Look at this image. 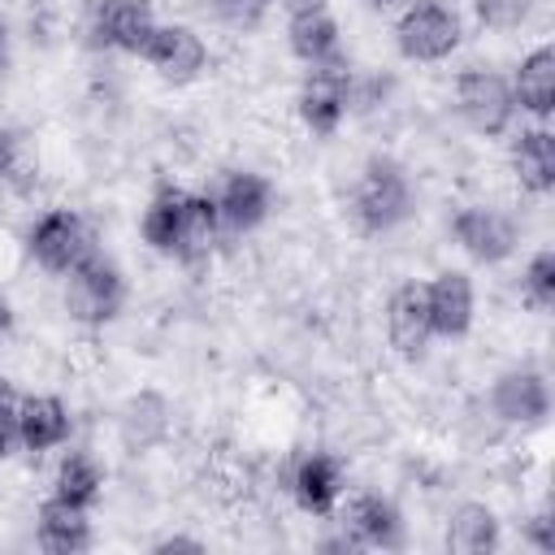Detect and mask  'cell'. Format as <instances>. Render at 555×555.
<instances>
[{"label": "cell", "mask_w": 555, "mask_h": 555, "mask_svg": "<svg viewBox=\"0 0 555 555\" xmlns=\"http://www.w3.org/2000/svg\"><path fill=\"white\" fill-rule=\"evenodd\" d=\"M351 212H356V225L364 234H386L395 230L408 212H412V186H408V173L377 156L364 165L360 182H356V195H351Z\"/></svg>", "instance_id": "6da1fadb"}, {"label": "cell", "mask_w": 555, "mask_h": 555, "mask_svg": "<svg viewBox=\"0 0 555 555\" xmlns=\"http://www.w3.org/2000/svg\"><path fill=\"white\" fill-rule=\"evenodd\" d=\"M26 247H30V256H35L39 269L65 278V273H74L87 256H95V234H91V225L82 221V212H74V208H52V212H43V217L30 225Z\"/></svg>", "instance_id": "7a4b0ae2"}, {"label": "cell", "mask_w": 555, "mask_h": 555, "mask_svg": "<svg viewBox=\"0 0 555 555\" xmlns=\"http://www.w3.org/2000/svg\"><path fill=\"white\" fill-rule=\"evenodd\" d=\"M460 13L447 4V0H416L412 9L399 13V26H395V39H399V52L408 61H447L455 48H460Z\"/></svg>", "instance_id": "3957f363"}, {"label": "cell", "mask_w": 555, "mask_h": 555, "mask_svg": "<svg viewBox=\"0 0 555 555\" xmlns=\"http://www.w3.org/2000/svg\"><path fill=\"white\" fill-rule=\"evenodd\" d=\"M126 299V282H121V269L113 260H104L100 251L87 256L74 273H65V312L78 321V325H104L117 317Z\"/></svg>", "instance_id": "277c9868"}, {"label": "cell", "mask_w": 555, "mask_h": 555, "mask_svg": "<svg viewBox=\"0 0 555 555\" xmlns=\"http://www.w3.org/2000/svg\"><path fill=\"white\" fill-rule=\"evenodd\" d=\"M455 108H460V117H464L477 134L494 139V134H503V130L512 126V117H516L512 82H507L503 74H494V69L473 65V69H464V74L455 78Z\"/></svg>", "instance_id": "5b68a950"}, {"label": "cell", "mask_w": 555, "mask_h": 555, "mask_svg": "<svg viewBox=\"0 0 555 555\" xmlns=\"http://www.w3.org/2000/svg\"><path fill=\"white\" fill-rule=\"evenodd\" d=\"M351 104V74L343 69V61H330V65H312L304 87H299V121L312 130V134H334L343 113Z\"/></svg>", "instance_id": "8992f818"}, {"label": "cell", "mask_w": 555, "mask_h": 555, "mask_svg": "<svg viewBox=\"0 0 555 555\" xmlns=\"http://www.w3.org/2000/svg\"><path fill=\"white\" fill-rule=\"evenodd\" d=\"M451 234L477 264H499L516 251V221L494 204L460 208L455 221H451Z\"/></svg>", "instance_id": "52a82bcc"}, {"label": "cell", "mask_w": 555, "mask_h": 555, "mask_svg": "<svg viewBox=\"0 0 555 555\" xmlns=\"http://www.w3.org/2000/svg\"><path fill=\"white\" fill-rule=\"evenodd\" d=\"M152 30H156L152 0H100L91 13V43H100V48L143 56Z\"/></svg>", "instance_id": "ba28073f"}, {"label": "cell", "mask_w": 555, "mask_h": 555, "mask_svg": "<svg viewBox=\"0 0 555 555\" xmlns=\"http://www.w3.org/2000/svg\"><path fill=\"white\" fill-rule=\"evenodd\" d=\"M143 56H147V65H152L165 82H173V87L195 82V78L204 74V65H208L204 39H199L191 26H182V22L156 26L152 39H147V48H143Z\"/></svg>", "instance_id": "9c48e42d"}, {"label": "cell", "mask_w": 555, "mask_h": 555, "mask_svg": "<svg viewBox=\"0 0 555 555\" xmlns=\"http://www.w3.org/2000/svg\"><path fill=\"white\" fill-rule=\"evenodd\" d=\"M386 338H390V347L399 356H421L425 343L434 338L429 299H425V286L421 282H403L386 299Z\"/></svg>", "instance_id": "30bf717a"}, {"label": "cell", "mask_w": 555, "mask_h": 555, "mask_svg": "<svg viewBox=\"0 0 555 555\" xmlns=\"http://www.w3.org/2000/svg\"><path fill=\"white\" fill-rule=\"evenodd\" d=\"M217 199V212H221V225L243 234V230H256L264 217H269V204H273V191L260 173L251 169H234L221 178V191L212 195Z\"/></svg>", "instance_id": "8fae6325"}, {"label": "cell", "mask_w": 555, "mask_h": 555, "mask_svg": "<svg viewBox=\"0 0 555 555\" xmlns=\"http://www.w3.org/2000/svg\"><path fill=\"white\" fill-rule=\"evenodd\" d=\"M425 299H429V325H434L438 338H464V334H468L473 308H477V295H473L468 273L442 269V273L425 286Z\"/></svg>", "instance_id": "7c38bea8"}, {"label": "cell", "mask_w": 555, "mask_h": 555, "mask_svg": "<svg viewBox=\"0 0 555 555\" xmlns=\"http://www.w3.org/2000/svg\"><path fill=\"white\" fill-rule=\"evenodd\" d=\"M490 408L503 425H538L551 408V390L542 382L538 369H512L494 382L490 390Z\"/></svg>", "instance_id": "4fadbf2b"}, {"label": "cell", "mask_w": 555, "mask_h": 555, "mask_svg": "<svg viewBox=\"0 0 555 555\" xmlns=\"http://www.w3.org/2000/svg\"><path fill=\"white\" fill-rule=\"evenodd\" d=\"M291 494L308 516H330L343 499V464L334 455H304L291 473Z\"/></svg>", "instance_id": "5bb4252c"}, {"label": "cell", "mask_w": 555, "mask_h": 555, "mask_svg": "<svg viewBox=\"0 0 555 555\" xmlns=\"http://www.w3.org/2000/svg\"><path fill=\"white\" fill-rule=\"evenodd\" d=\"M512 100L520 113L546 121L555 108V48L538 43L529 56H520L516 78H512Z\"/></svg>", "instance_id": "9a60e30c"}, {"label": "cell", "mask_w": 555, "mask_h": 555, "mask_svg": "<svg viewBox=\"0 0 555 555\" xmlns=\"http://www.w3.org/2000/svg\"><path fill=\"white\" fill-rule=\"evenodd\" d=\"M69 438V412L56 395H26L17 403V442L35 455L61 447Z\"/></svg>", "instance_id": "2e32d148"}, {"label": "cell", "mask_w": 555, "mask_h": 555, "mask_svg": "<svg viewBox=\"0 0 555 555\" xmlns=\"http://www.w3.org/2000/svg\"><path fill=\"white\" fill-rule=\"evenodd\" d=\"M343 533L356 542V546H399V533H403V520L395 512L390 499L382 494H360L347 503L343 512Z\"/></svg>", "instance_id": "e0dca14e"}, {"label": "cell", "mask_w": 555, "mask_h": 555, "mask_svg": "<svg viewBox=\"0 0 555 555\" xmlns=\"http://www.w3.org/2000/svg\"><path fill=\"white\" fill-rule=\"evenodd\" d=\"M512 178L529 195H546L555 186V139L546 126L520 130L512 143Z\"/></svg>", "instance_id": "ac0fdd59"}, {"label": "cell", "mask_w": 555, "mask_h": 555, "mask_svg": "<svg viewBox=\"0 0 555 555\" xmlns=\"http://www.w3.org/2000/svg\"><path fill=\"white\" fill-rule=\"evenodd\" d=\"M39 546L52 551V555H74V551H87L91 546V520H87V507L78 503H65V499H48L39 507Z\"/></svg>", "instance_id": "d6986e66"}, {"label": "cell", "mask_w": 555, "mask_h": 555, "mask_svg": "<svg viewBox=\"0 0 555 555\" xmlns=\"http://www.w3.org/2000/svg\"><path fill=\"white\" fill-rule=\"evenodd\" d=\"M286 43L304 65H330L338 61V22L325 9H299L291 13Z\"/></svg>", "instance_id": "ffe728a7"}, {"label": "cell", "mask_w": 555, "mask_h": 555, "mask_svg": "<svg viewBox=\"0 0 555 555\" xmlns=\"http://www.w3.org/2000/svg\"><path fill=\"white\" fill-rule=\"evenodd\" d=\"M217 234H221L217 199H212V195H199V191H186V208H182V225H178V247H173V256L186 260V264H199V260H208Z\"/></svg>", "instance_id": "44dd1931"}, {"label": "cell", "mask_w": 555, "mask_h": 555, "mask_svg": "<svg viewBox=\"0 0 555 555\" xmlns=\"http://www.w3.org/2000/svg\"><path fill=\"white\" fill-rule=\"evenodd\" d=\"M0 186L13 195H30L39 186V147L17 126H0Z\"/></svg>", "instance_id": "7402d4cb"}, {"label": "cell", "mask_w": 555, "mask_h": 555, "mask_svg": "<svg viewBox=\"0 0 555 555\" xmlns=\"http://www.w3.org/2000/svg\"><path fill=\"white\" fill-rule=\"evenodd\" d=\"M182 208H186V191L182 186H160L147 208H143V238L152 251L173 256L178 247V225H182Z\"/></svg>", "instance_id": "603a6c76"}, {"label": "cell", "mask_w": 555, "mask_h": 555, "mask_svg": "<svg viewBox=\"0 0 555 555\" xmlns=\"http://www.w3.org/2000/svg\"><path fill=\"white\" fill-rule=\"evenodd\" d=\"M447 546L455 555H481V551H494L499 546V520L486 503H464L455 507L451 525H447Z\"/></svg>", "instance_id": "cb8c5ba5"}, {"label": "cell", "mask_w": 555, "mask_h": 555, "mask_svg": "<svg viewBox=\"0 0 555 555\" xmlns=\"http://www.w3.org/2000/svg\"><path fill=\"white\" fill-rule=\"evenodd\" d=\"M100 486H104V473L91 455L82 451H69L61 464H56V477H52V494L65 499V503H78V507H91L100 499Z\"/></svg>", "instance_id": "d4e9b609"}, {"label": "cell", "mask_w": 555, "mask_h": 555, "mask_svg": "<svg viewBox=\"0 0 555 555\" xmlns=\"http://www.w3.org/2000/svg\"><path fill=\"white\" fill-rule=\"evenodd\" d=\"M542 0H473V13L486 30H520Z\"/></svg>", "instance_id": "484cf974"}, {"label": "cell", "mask_w": 555, "mask_h": 555, "mask_svg": "<svg viewBox=\"0 0 555 555\" xmlns=\"http://www.w3.org/2000/svg\"><path fill=\"white\" fill-rule=\"evenodd\" d=\"M126 438L134 442V447H152L160 434H165V408H160V399H152V395H143V399H134L130 408H126Z\"/></svg>", "instance_id": "4316f807"}, {"label": "cell", "mask_w": 555, "mask_h": 555, "mask_svg": "<svg viewBox=\"0 0 555 555\" xmlns=\"http://www.w3.org/2000/svg\"><path fill=\"white\" fill-rule=\"evenodd\" d=\"M520 286H525V299H529L538 312H546V308L555 304V251H538V256L525 264Z\"/></svg>", "instance_id": "83f0119b"}, {"label": "cell", "mask_w": 555, "mask_h": 555, "mask_svg": "<svg viewBox=\"0 0 555 555\" xmlns=\"http://www.w3.org/2000/svg\"><path fill=\"white\" fill-rule=\"evenodd\" d=\"M17 390H13V382L0 373V460L17 447Z\"/></svg>", "instance_id": "f1b7e54d"}, {"label": "cell", "mask_w": 555, "mask_h": 555, "mask_svg": "<svg viewBox=\"0 0 555 555\" xmlns=\"http://www.w3.org/2000/svg\"><path fill=\"white\" fill-rule=\"evenodd\" d=\"M212 4V13L221 17V22H230V26H251L264 9H269V0H208Z\"/></svg>", "instance_id": "f546056e"}, {"label": "cell", "mask_w": 555, "mask_h": 555, "mask_svg": "<svg viewBox=\"0 0 555 555\" xmlns=\"http://www.w3.org/2000/svg\"><path fill=\"white\" fill-rule=\"evenodd\" d=\"M525 529H529V542H533L538 551H551V546H555V520H551V512H538Z\"/></svg>", "instance_id": "4dcf8cb0"}, {"label": "cell", "mask_w": 555, "mask_h": 555, "mask_svg": "<svg viewBox=\"0 0 555 555\" xmlns=\"http://www.w3.org/2000/svg\"><path fill=\"white\" fill-rule=\"evenodd\" d=\"M156 551L169 555V551H204V546L195 538H165V542H156Z\"/></svg>", "instance_id": "1f68e13d"}, {"label": "cell", "mask_w": 555, "mask_h": 555, "mask_svg": "<svg viewBox=\"0 0 555 555\" xmlns=\"http://www.w3.org/2000/svg\"><path fill=\"white\" fill-rule=\"evenodd\" d=\"M412 4H416V0H373V9H377V13H386V17H399V13H403V9H412Z\"/></svg>", "instance_id": "d6a6232c"}, {"label": "cell", "mask_w": 555, "mask_h": 555, "mask_svg": "<svg viewBox=\"0 0 555 555\" xmlns=\"http://www.w3.org/2000/svg\"><path fill=\"white\" fill-rule=\"evenodd\" d=\"M9 330H13V308L9 299H0V338H9Z\"/></svg>", "instance_id": "836d02e7"}, {"label": "cell", "mask_w": 555, "mask_h": 555, "mask_svg": "<svg viewBox=\"0 0 555 555\" xmlns=\"http://www.w3.org/2000/svg\"><path fill=\"white\" fill-rule=\"evenodd\" d=\"M4 74H9V35L0 26V82H4Z\"/></svg>", "instance_id": "e575fe53"}, {"label": "cell", "mask_w": 555, "mask_h": 555, "mask_svg": "<svg viewBox=\"0 0 555 555\" xmlns=\"http://www.w3.org/2000/svg\"><path fill=\"white\" fill-rule=\"evenodd\" d=\"M291 4V13H299V9H325V0H286Z\"/></svg>", "instance_id": "d590c367"}]
</instances>
